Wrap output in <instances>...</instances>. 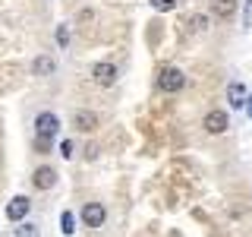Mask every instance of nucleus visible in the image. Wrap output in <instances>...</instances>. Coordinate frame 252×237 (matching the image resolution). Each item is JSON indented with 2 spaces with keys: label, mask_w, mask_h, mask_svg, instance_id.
Returning a JSON list of instances; mask_svg holds the SVG:
<instances>
[{
  "label": "nucleus",
  "mask_w": 252,
  "mask_h": 237,
  "mask_svg": "<svg viewBox=\"0 0 252 237\" xmlns=\"http://www.w3.org/2000/svg\"><path fill=\"white\" fill-rule=\"evenodd\" d=\"M186 85V76H183V70H177V67H164L161 73H158V89L161 92H167V95H173V92H180Z\"/></svg>",
  "instance_id": "obj_1"
},
{
  "label": "nucleus",
  "mask_w": 252,
  "mask_h": 237,
  "mask_svg": "<svg viewBox=\"0 0 252 237\" xmlns=\"http://www.w3.org/2000/svg\"><path fill=\"white\" fill-rule=\"evenodd\" d=\"M57 130H60V117L51 114V111H41L35 117V136L41 139H57Z\"/></svg>",
  "instance_id": "obj_2"
},
{
  "label": "nucleus",
  "mask_w": 252,
  "mask_h": 237,
  "mask_svg": "<svg viewBox=\"0 0 252 237\" xmlns=\"http://www.w3.org/2000/svg\"><path fill=\"white\" fill-rule=\"evenodd\" d=\"M107 221V209L101 202H85L82 205V225L85 228H101Z\"/></svg>",
  "instance_id": "obj_3"
},
{
  "label": "nucleus",
  "mask_w": 252,
  "mask_h": 237,
  "mask_svg": "<svg viewBox=\"0 0 252 237\" xmlns=\"http://www.w3.org/2000/svg\"><path fill=\"white\" fill-rule=\"evenodd\" d=\"M92 79H94L98 85H104V89H107V85L117 82V67H114V63H107V60L94 63V67H92Z\"/></svg>",
  "instance_id": "obj_4"
},
{
  "label": "nucleus",
  "mask_w": 252,
  "mask_h": 237,
  "mask_svg": "<svg viewBox=\"0 0 252 237\" xmlns=\"http://www.w3.org/2000/svg\"><path fill=\"white\" fill-rule=\"evenodd\" d=\"M227 126H230V117H227V111H208V114H205V130H208L211 136H220Z\"/></svg>",
  "instance_id": "obj_5"
},
{
  "label": "nucleus",
  "mask_w": 252,
  "mask_h": 237,
  "mask_svg": "<svg viewBox=\"0 0 252 237\" xmlns=\"http://www.w3.org/2000/svg\"><path fill=\"white\" fill-rule=\"evenodd\" d=\"M29 209H32L29 196H13L10 205H6V218H10V221H22L29 215Z\"/></svg>",
  "instance_id": "obj_6"
},
{
  "label": "nucleus",
  "mask_w": 252,
  "mask_h": 237,
  "mask_svg": "<svg viewBox=\"0 0 252 237\" xmlns=\"http://www.w3.org/2000/svg\"><path fill=\"white\" fill-rule=\"evenodd\" d=\"M73 126L79 133L98 130V114H94V111H76V114H73Z\"/></svg>",
  "instance_id": "obj_7"
},
{
  "label": "nucleus",
  "mask_w": 252,
  "mask_h": 237,
  "mask_svg": "<svg viewBox=\"0 0 252 237\" xmlns=\"http://www.w3.org/2000/svg\"><path fill=\"white\" fill-rule=\"evenodd\" d=\"M32 184H35L38 190H51V187H57V171L47 168V164H41V168L32 174Z\"/></svg>",
  "instance_id": "obj_8"
},
{
  "label": "nucleus",
  "mask_w": 252,
  "mask_h": 237,
  "mask_svg": "<svg viewBox=\"0 0 252 237\" xmlns=\"http://www.w3.org/2000/svg\"><path fill=\"white\" fill-rule=\"evenodd\" d=\"M54 70H57V60L47 57V54H41V57L32 60V73H35V76H51Z\"/></svg>",
  "instance_id": "obj_9"
},
{
  "label": "nucleus",
  "mask_w": 252,
  "mask_h": 237,
  "mask_svg": "<svg viewBox=\"0 0 252 237\" xmlns=\"http://www.w3.org/2000/svg\"><path fill=\"white\" fill-rule=\"evenodd\" d=\"M211 10H215L218 19H233V13H236V0H211Z\"/></svg>",
  "instance_id": "obj_10"
},
{
  "label": "nucleus",
  "mask_w": 252,
  "mask_h": 237,
  "mask_svg": "<svg viewBox=\"0 0 252 237\" xmlns=\"http://www.w3.org/2000/svg\"><path fill=\"white\" fill-rule=\"evenodd\" d=\"M246 98H249V95H246V89H243V82H230V85H227V101H230L233 108H243Z\"/></svg>",
  "instance_id": "obj_11"
},
{
  "label": "nucleus",
  "mask_w": 252,
  "mask_h": 237,
  "mask_svg": "<svg viewBox=\"0 0 252 237\" xmlns=\"http://www.w3.org/2000/svg\"><path fill=\"white\" fill-rule=\"evenodd\" d=\"M16 237H41V231H38V225H32V221H19Z\"/></svg>",
  "instance_id": "obj_12"
},
{
  "label": "nucleus",
  "mask_w": 252,
  "mask_h": 237,
  "mask_svg": "<svg viewBox=\"0 0 252 237\" xmlns=\"http://www.w3.org/2000/svg\"><path fill=\"white\" fill-rule=\"evenodd\" d=\"M60 225H63V228H60V231H63V234H66V237H69V234H73V231H76V228H73V225H76V215H73V212H63V218H60Z\"/></svg>",
  "instance_id": "obj_13"
},
{
  "label": "nucleus",
  "mask_w": 252,
  "mask_h": 237,
  "mask_svg": "<svg viewBox=\"0 0 252 237\" xmlns=\"http://www.w3.org/2000/svg\"><path fill=\"white\" fill-rule=\"evenodd\" d=\"M189 26H192V32H205V29H208V16H192V19H189Z\"/></svg>",
  "instance_id": "obj_14"
},
{
  "label": "nucleus",
  "mask_w": 252,
  "mask_h": 237,
  "mask_svg": "<svg viewBox=\"0 0 252 237\" xmlns=\"http://www.w3.org/2000/svg\"><path fill=\"white\" fill-rule=\"evenodd\" d=\"M152 6H155L158 13H170L173 6H177V0H152Z\"/></svg>",
  "instance_id": "obj_15"
},
{
  "label": "nucleus",
  "mask_w": 252,
  "mask_h": 237,
  "mask_svg": "<svg viewBox=\"0 0 252 237\" xmlns=\"http://www.w3.org/2000/svg\"><path fill=\"white\" fill-rule=\"evenodd\" d=\"M57 44H60V47L69 44V29H66V26H57Z\"/></svg>",
  "instance_id": "obj_16"
},
{
  "label": "nucleus",
  "mask_w": 252,
  "mask_h": 237,
  "mask_svg": "<svg viewBox=\"0 0 252 237\" xmlns=\"http://www.w3.org/2000/svg\"><path fill=\"white\" fill-rule=\"evenodd\" d=\"M51 142H54V139H41V136H35V149H38L41 155H47V152H51Z\"/></svg>",
  "instance_id": "obj_17"
},
{
  "label": "nucleus",
  "mask_w": 252,
  "mask_h": 237,
  "mask_svg": "<svg viewBox=\"0 0 252 237\" xmlns=\"http://www.w3.org/2000/svg\"><path fill=\"white\" fill-rule=\"evenodd\" d=\"M60 155H63V158H73V142H69V139L60 142Z\"/></svg>",
  "instance_id": "obj_18"
},
{
  "label": "nucleus",
  "mask_w": 252,
  "mask_h": 237,
  "mask_svg": "<svg viewBox=\"0 0 252 237\" xmlns=\"http://www.w3.org/2000/svg\"><path fill=\"white\" fill-rule=\"evenodd\" d=\"M243 26H252V0H246V13H243Z\"/></svg>",
  "instance_id": "obj_19"
},
{
  "label": "nucleus",
  "mask_w": 252,
  "mask_h": 237,
  "mask_svg": "<svg viewBox=\"0 0 252 237\" xmlns=\"http://www.w3.org/2000/svg\"><path fill=\"white\" fill-rule=\"evenodd\" d=\"M246 105H249V114H252V98H249V101H246Z\"/></svg>",
  "instance_id": "obj_20"
}]
</instances>
